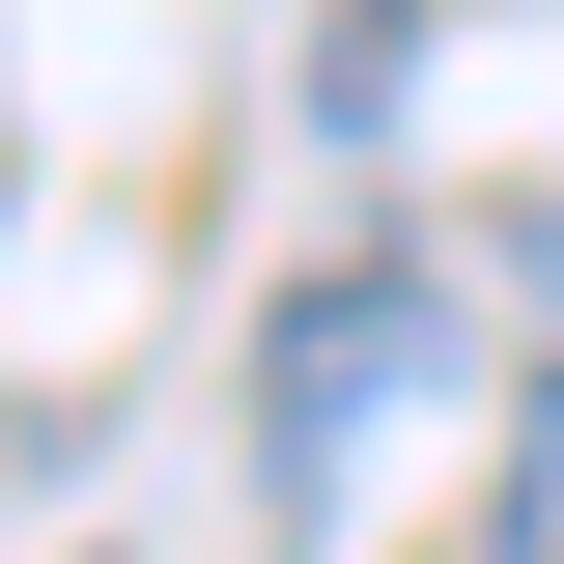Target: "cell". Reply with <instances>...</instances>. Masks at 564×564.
Here are the masks:
<instances>
[{
	"label": "cell",
	"mask_w": 564,
	"mask_h": 564,
	"mask_svg": "<svg viewBox=\"0 0 564 564\" xmlns=\"http://www.w3.org/2000/svg\"><path fill=\"white\" fill-rule=\"evenodd\" d=\"M452 395V282L423 254H339V282H282V339H254V480H282V536H339L367 508V452Z\"/></svg>",
	"instance_id": "6da1fadb"
},
{
	"label": "cell",
	"mask_w": 564,
	"mask_h": 564,
	"mask_svg": "<svg viewBox=\"0 0 564 564\" xmlns=\"http://www.w3.org/2000/svg\"><path fill=\"white\" fill-rule=\"evenodd\" d=\"M508 564H564V367H536V423H508Z\"/></svg>",
	"instance_id": "7a4b0ae2"
}]
</instances>
